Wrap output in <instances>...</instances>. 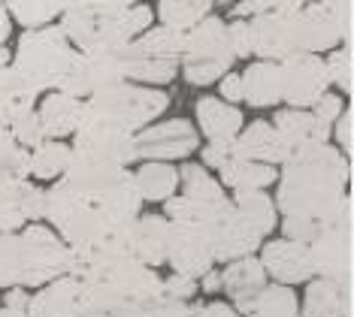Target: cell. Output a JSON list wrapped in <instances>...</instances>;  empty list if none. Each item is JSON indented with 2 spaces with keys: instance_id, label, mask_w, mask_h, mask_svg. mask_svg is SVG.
<instances>
[{
  "instance_id": "46",
  "label": "cell",
  "mask_w": 354,
  "mask_h": 317,
  "mask_svg": "<svg viewBox=\"0 0 354 317\" xmlns=\"http://www.w3.org/2000/svg\"><path fill=\"white\" fill-rule=\"evenodd\" d=\"M203 166H209V169H221L230 164L233 157H236V151H233V142H209L206 148H203Z\"/></svg>"
},
{
  "instance_id": "4",
  "label": "cell",
  "mask_w": 354,
  "mask_h": 317,
  "mask_svg": "<svg viewBox=\"0 0 354 317\" xmlns=\"http://www.w3.org/2000/svg\"><path fill=\"white\" fill-rule=\"evenodd\" d=\"M151 28V10L136 6H67L61 15V30L76 46V52L94 48H124Z\"/></svg>"
},
{
  "instance_id": "17",
  "label": "cell",
  "mask_w": 354,
  "mask_h": 317,
  "mask_svg": "<svg viewBox=\"0 0 354 317\" xmlns=\"http://www.w3.org/2000/svg\"><path fill=\"white\" fill-rule=\"evenodd\" d=\"M30 317H97L88 294V284L73 275H64V278L46 284L37 296H30L28 305Z\"/></svg>"
},
{
  "instance_id": "44",
  "label": "cell",
  "mask_w": 354,
  "mask_h": 317,
  "mask_svg": "<svg viewBox=\"0 0 354 317\" xmlns=\"http://www.w3.org/2000/svg\"><path fill=\"white\" fill-rule=\"evenodd\" d=\"M312 112H315V118L321 121V124H327V127H333L336 121L342 118V112H345V103H342V97L339 94H324L321 100L312 106Z\"/></svg>"
},
{
  "instance_id": "16",
  "label": "cell",
  "mask_w": 354,
  "mask_h": 317,
  "mask_svg": "<svg viewBox=\"0 0 354 317\" xmlns=\"http://www.w3.org/2000/svg\"><path fill=\"white\" fill-rule=\"evenodd\" d=\"M115 239L122 242L124 254L133 257L136 263L155 266L167 263V248H170V221L164 215H140L127 227H118Z\"/></svg>"
},
{
  "instance_id": "1",
  "label": "cell",
  "mask_w": 354,
  "mask_h": 317,
  "mask_svg": "<svg viewBox=\"0 0 354 317\" xmlns=\"http://www.w3.org/2000/svg\"><path fill=\"white\" fill-rule=\"evenodd\" d=\"M348 160L333 145H306L285 160L279 175L276 209L281 221L327 227L345 215Z\"/></svg>"
},
{
  "instance_id": "37",
  "label": "cell",
  "mask_w": 354,
  "mask_h": 317,
  "mask_svg": "<svg viewBox=\"0 0 354 317\" xmlns=\"http://www.w3.org/2000/svg\"><path fill=\"white\" fill-rule=\"evenodd\" d=\"M212 6H215V0H158L160 24L182 30V34H188L200 21H206Z\"/></svg>"
},
{
  "instance_id": "33",
  "label": "cell",
  "mask_w": 354,
  "mask_h": 317,
  "mask_svg": "<svg viewBox=\"0 0 354 317\" xmlns=\"http://www.w3.org/2000/svg\"><path fill=\"white\" fill-rule=\"evenodd\" d=\"M133 175H136L140 197L151 200V202H170L182 184L179 169L170 166V164H142Z\"/></svg>"
},
{
  "instance_id": "18",
  "label": "cell",
  "mask_w": 354,
  "mask_h": 317,
  "mask_svg": "<svg viewBox=\"0 0 354 317\" xmlns=\"http://www.w3.org/2000/svg\"><path fill=\"white\" fill-rule=\"evenodd\" d=\"M167 263L173 266L176 275L185 278H203L206 272H212L215 254L209 245L206 233L200 227L188 224H173L170 221V248H167Z\"/></svg>"
},
{
  "instance_id": "23",
  "label": "cell",
  "mask_w": 354,
  "mask_h": 317,
  "mask_svg": "<svg viewBox=\"0 0 354 317\" xmlns=\"http://www.w3.org/2000/svg\"><path fill=\"white\" fill-rule=\"evenodd\" d=\"M46 218V191L25 182H15L0 191V236L19 233L21 227L37 224Z\"/></svg>"
},
{
  "instance_id": "3",
  "label": "cell",
  "mask_w": 354,
  "mask_h": 317,
  "mask_svg": "<svg viewBox=\"0 0 354 317\" xmlns=\"http://www.w3.org/2000/svg\"><path fill=\"white\" fill-rule=\"evenodd\" d=\"M61 182L67 188H73L76 193L97 202L106 211V218L115 230L140 218L142 197H140V188H136V175L131 169L103 164V160L85 157V154H73Z\"/></svg>"
},
{
  "instance_id": "31",
  "label": "cell",
  "mask_w": 354,
  "mask_h": 317,
  "mask_svg": "<svg viewBox=\"0 0 354 317\" xmlns=\"http://www.w3.org/2000/svg\"><path fill=\"white\" fill-rule=\"evenodd\" d=\"M221 188H230L233 193H252V191H267L272 182H279L276 166L254 164V160L233 157L227 166L218 173Z\"/></svg>"
},
{
  "instance_id": "42",
  "label": "cell",
  "mask_w": 354,
  "mask_h": 317,
  "mask_svg": "<svg viewBox=\"0 0 354 317\" xmlns=\"http://www.w3.org/2000/svg\"><path fill=\"white\" fill-rule=\"evenodd\" d=\"M227 39H230V48H233V58H248V55H254L252 24H248L245 19H233L227 24Z\"/></svg>"
},
{
  "instance_id": "7",
  "label": "cell",
  "mask_w": 354,
  "mask_h": 317,
  "mask_svg": "<svg viewBox=\"0 0 354 317\" xmlns=\"http://www.w3.org/2000/svg\"><path fill=\"white\" fill-rule=\"evenodd\" d=\"M185 39H188V34L164 28V24L149 28L142 37H136L131 46L122 48L127 82H142V85L173 82L185 55Z\"/></svg>"
},
{
  "instance_id": "24",
  "label": "cell",
  "mask_w": 354,
  "mask_h": 317,
  "mask_svg": "<svg viewBox=\"0 0 354 317\" xmlns=\"http://www.w3.org/2000/svg\"><path fill=\"white\" fill-rule=\"evenodd\" d=\"M221 287L239 314H252L257 296L267 290V272L261 257H243L236 263H227V269L221 272Z\"/></svg>"
},
{
  "instance_id": "40",
  "label": "cell",
  "mask_w": 354,
  "mask_h": 317,
  "mask_svg": "<svg viewBox=\"0 0 354 317\" xmlns=\"http://www.w3.org/2000/svg\"><path fill=\"white\" fill-rule=\"evenodd\" d=\"M10 133H12V140L19 142L25 151H34V148H39V145L46 142V130H43V121H39L37 109L15 121V124L10 127Z\"/></svg>"
},
{
  "instance_id": "38",
  "label": "cell",
  "mask_w": 354,
  "mask_h": 317,
  "mask_svg": "<svg viewBox=\"0 0 354 317\" xmlns=\"http://www.w3.org/2000/svg\"><path fill=\"white\" fill-rule=\"evenodd\" d=\"M28 160H30V151L21 148L6 127H0V191L15 182H25L30 175Z\"/></svg>"
},
{
  "instance_id": "11",
  "label": "cell",
  "mask_w": 354,
  "mask_h": 317,
  "mask_svg": "<svg viewBox=\"0 0 354 317\" xmlns=\"http://www.w3.org/2000/svg\"><path fill=\"white\" fill-rule=\"evenodd\" d=\"M288 15H291L297 55H321L339 48L345 37V10H336L324 0H309Z\"/></svg>"
},
{
  "instance_id": "14",
  "label": "cell",
  "mask_w": 354,
  "mask_h": 317,
  "mask_svg": "<svg viewBox=\"0 0 354 317\" xmlns=\"http://www.w3.org/2000/svg\"><path fill=\"white\" fill-rule=\"evenodd\" d=\"M73 154L127 169L136 160V133H127L100 118H85V124L73 136Z\"/></svg>"
},
{
  "instance_id": "52",
  "label": "cell",
  "mask_w": 354,
  "mask_h": 317,
  "mask_svg": "<svg viewBox=\"0 0 354 317\" xmlns=\"http://www.w3.org/2000/svg\"><path fill=\"white\" fill-rule=\"evenodd\" d=\"M10 30H12V15L10 10H6V3L0 0V46L6 43V37H10Z\"/></svg>"
},
{
  "instance_id": "35",
  "label": "cell",
  "mask_w": 354,
  "mask_h": 317,
  "mask_svg": "<svg viewBox=\"0 0 354 317\" xmlns=\"http://www.w3.org/2000/svg\"><path fill=\"white\" fill-rule=\"evenodd\" d=\"M233 209L252 230L261 236H270L276 230V202H272L263 191H252V193H233Z\"/></svg>"
},
{
  "instance_id": "55",
  "label": "cell",
  "mask_w": 354,
  "mask_h": 317,
  "mask_svg": "<svg viewBox=\"0 0 354 317\" xmlns=\"http://www.w3.org/2000/svg\"><path fill=\"white\" fill-rule=\"evenodd\" d=\"M10 67V52H6V46H0V70Z\"/></svg>"
},
{
  "instance_id": "25",
  "label": "cell",
  "mask_w": 354,
  "mask_h": 317,
  "mask_svg": "<svg viewBox=\"0 0 354 317\" xmlns=\"http://www.w3.org/2000/svg\"><path fill=\"white\" fill-rule=\"evenodd\" d=\"M233 151H236V157L254 160V164H267V166L285 164V160L294 154L291 145L281 140V133L270 124V121H252V124L236 136Z\"/></svg>"
},
{
  "instance_id": "10",
  "label": "cell",
  "mask_w": 354,
  "mask_h": 317,
  "mask_svg": "<svg viewBox=\"0 0 354 317\" xmlns=\"http://www.w3.org/2000/svg\"><path fill=\"white\" fill-rule=\"evenodd\" d=\"M182 175V193L167 202V221L173 224H188L206 230L212 221H218L224 211L233 209V200L224 193L221 182H215L200 164H185L179 169Z\"/></svg>"
},
{
  "instance_id": "12",
  "label": "cell",
  "mask_w": 354,
  "mask_h": 317,
  "mask_svg": "<svg viewBox=\"0 0 354 317\" xmlns=\"http://www.w3.org/2000/svg\"><path fill=\"white\" fill-rule=\"evenodd\" d=\"M122 82H127L122 48H94V52L76 55L61 91L70 97H79V100H91L94 94Z\"/></svg>"
},
{
  "instance_id": "8",
  "label": "cell",
  "mask_w": 354,
  "mask_h": 317,
  "mask_svg": "<svg viewBox=\"0 0 354 317\" xmlns=\"http://www.w3.org/2000/svg\"><path fill=\"white\" fill-rule=\"evenodd\" d=\"M170 106V94L160 88H142V85H112L106 91L94 94L91 100H85V118H100L109 124L136 133V130L151 127L160 112Z\"/></svg>"
},
{
  "instance_id": "45",
  "label": "cell",
  "mask_w": 354,
  "mask_h": 317,
  "mask_svg": "<svg viewBox=\"0 0 354 317\" xmlns=\"http://www.w3.org/2000/svg\"><path fill=\"white\" fill-rule=\"evenodd\" d=\"M197 294V281L194 278H185V275H170L164 278V296L167 299H176V302H191Z\"/></svg>"
},
{
  "instance_id": "20",
  "label": "cell",
  "mask_w": 354,
  "mask_h": 317,
  "mask_svg": "<svg viewBox=\"0 0 354 317\" xmlns=\"http://www.w3.org/2000/svg\"><path fill=\"white\" fill-rule=\"evenodd\" d=\"M203 233H206L209 245H212L215 260H221V263H236V260H243V257H252L263 242L261 236L236 215V209L224 211L218 221H212Z\"/></svg>"
},
{
  "instance_id": "13",
  "label": "cell",
  "mask_w": 354,
  "mask_h": 317,
  "mask_svg": "<svg viewBox=\"0 0 354 317\" xmlns=\"http://www.w3.org/2000/svg\"><path fill=\"white\" fill-rule=\"evenodd\" d=\"M281 67V103L291 109H312L330 88L327 61L321 55H291Z\"/></svg>"
},
{
  "instance_id": "43",
  "label": "cell",
  "mask_w": 354,
  "mask_h": 317,
  "mask_svg": "<svg viewBox=\"0 0 354 317\" xmlns=\"http://www.w3.org/2000/svg\"><path fill=\"white\" fill-rule=\"evenodd\" d=\"M327 73H330V85H336V88H342V91H348V52L345 48H333V52L327 55Z\"/></svg>"
},
{
  "instance_id": "50",
  "label": "cell",
  "mask_w": 354,
  "mask_h": 317,
  "mask_svg": "<svg viewBox=\"0 0 354 317\" xmlns=\"http://www.w3.org/2000/svg\"><path fill=\"white\" fill-rule=\"evenodd\" d=\"M140 0H70V6H136Z\"/></svg>"
},
{
  "instance_id": "26",
  "label": "cell",
  "mask_w": 354,
  "mask_h": 317,
  "mask_svg": "<svg viewBox=\"0 0 354 317\" xmlns=\"http://www.w3.org/2000/svg\"><path fill=\"white\" fill-rule=\"evenodd\" d=\"M39 121H43L46 140H64V136H76L79 127L85 124V100L70 97L64 91L49 94L39 103Z\"/></svg>"
},
{
  "instance_id": "9",
  "label": "cell",
  "mask_w": 354,
  "mask_h": 317,
  "mask_svg": "<svg viewBox=\"0 0 354 317\" xmlns=\"http://www.w3.org/2000/svg\"><path fill=\"white\" fill-rule=\"evenodd\" d=\"M233 48L227 39V21L218 15H209L197 28L188 30L185 39V55H182V70L188 85H212L221 82L233 67Z\"/></svg>"
},
{
  "instance_id": "30",
  "label": "cell",
  "mask_w": 354,
  "mask_h": 317,
  "mask_svg": "<svg viewBox=\"0 0 354 317\" xmlns=\"http://www.w3.org/2000/svg\"><path fill=\"white\" fill-rule=\"evenodd\" d=\"M245 103L254 109H270L281 103V67L272 61H254L243 73Z\"/></svg>"
},
{
  "instance_id": "32",
  "label": "cell",
  "mask_w": 354,
  "mask_h": 317,
  "mask_svg": "<svg viewBox=\"0 0 354 317\" xmlns=\"http://www.w3.org/2000/svg\"><path fill=\"white\" fill-rule=\"evenodd\" d=\"M303 317H345V284L312 278L300 302Z\"/></svg>"
},
{
  "instance_id": "15",
  "label": "cell",
  "mask_w": 354,
  "mask_h": 317,
  "mask_svg": "<svg viewBox=\"0 0 354 317\" xmlns=\"http://www.w3.org/2000/svg\"><path fill=\"white\" fill-rule=\"evenodd\" d=\"M197 145V127H191V121L185 118H170L136 133V157H146V164H170L176 157L194 154Z\"/></svg>"
},
{
  "instance_id": "48",
  "label": "cell",
  "mask_w": 354,
  "mask_h": 317,
  "mask_svg": "<svg viewBox=\"0 0 354 317\" xmlns=\"http://www.w3.org/2000/svg\"><path fill=\"white\" fill-rule=\"evenodd\" d=\"M333 136H336V142L342 145V151L351 154V148H354V115L351 112H342V118L333 124Z\"/></svg>"
},
{
  "instance_id": "2",
  "label": "cell",
  "mask_w": 354,
  "mask_h": 317,
  "mask_svg": "<svg viewBox=\"0 0 354 317\" xmlns=\"http://www.w3.org/2000/svg\"><path fill=\"white\" fill-rule=\"evenodd\" d=\"M70 275V248L58 233L30 224L0 236V287H39Z\"/></svg>"
},
{
  "instance_id": "47",
  "label": "cell",
  "mask_w": 354,
  "mask_h": 317,
  "mask_svg": "<svg viewBox=\"0 0 354 317\" xmlns=\"http://www.w3.org/2000/svg\"><path fill=\"white\" fill-rule=\"evenodd\" d=\"M218 91H221V100H224V103H239V100H245L243 76H239V73H227V76L221 79Z\"/></svg>"
},
{
  "instance_id": "22",
  "label": "cell",
  "mask_w": 354,
  "mask_h": 317,
  "mask_svg": "<svg viewBox=\"0 0 354 317\" xmlns=\"http://www.w3.org/2000/svg\"><path fill=\"white\" fill-rule=\"evenodd\" d=\"M252 24V48L261 61H272L281 64L285 58L297 55V43H294V28H291V15L272 10V12H261L254 19H248Z\"/></svg>"
},
{
  "instance_id": "34",
  "label": "cell",
  "mask_w": 354,
  "mask_h": 317,
  "mask_svg": "<svg viewBox=\"0 0 354 317\" xmlns=\"http://www.w3.org/2000/svg\"><path fill=\"white\" fill-rule=\"evenodd\" d=\"M70 160H73V148H70L67 142L46 140L39 148L30 151V160H28L30 178H39V182H55V178H64Z\"/></svg>"
},
{
  "instance_id": "6",
  "label": "cell",
  "mask_w": 354,
  "mask_h": 317,
  "mask_svg": "<svg viewBox=\"0 0 354 317\" xmlns=\"http://www.w3.org/2000/svg\"><path fill=\"white\" fill-rule=\"evenodd\" d=\"M76 55H79L76 46L67 39L61 24H49V28L28 30V34L19 39L12 67L19 70L37 91H49V88H58L61 91Z\"/></svg>"
},
{
  "instance_id": "5",
  "label": "cell",
  "mask_w": 354,
  "mask_h": 317,
  "mask_svg": "<svg viewBox=\"0 0 354 317\" xmlns=\"http://www.w3.org/2000/svg\"><path fill=\"white\" fill-rule=\"evenodd\" d=\"M46 218H49L52 230H58L61 242L67 248L97 245V242H106L115 233V227H112L106 211L97 202L76 193L64 182L52 184L46 191Z\"/></svg>"
},
{
  "instance_id": "54",
  "label": "cell",
  "mask_w": 354,
  "mask_h": 317,
  "mask_svg": "<svg viewBox=\"0 0 354 317\" xmlns=\"http://www.w3.org/2000/svg\"><path fill=\"white\" fill-rule=\"evenodd\" d=\"M0 317H30L28 308H12V305H3L0 308Z\"/></svg>"
},
{
  "instance_id": "27",
  "label": "cell",
  "mask_w": 354,
  "mask_h": 317,
  "mask_svg": "<svg viewBox=\"0 0 354 317\" xmlns=\"http://www.w3.org/2000/svg\"><path fill=\"white\" fill-rule=\"evenodd\" d=\"M272 127L291 145V151L306 148V145H327L330 133H333V127L321 124L312 109H279L272 118Z\"/></svg>"
},
{
  "instance_id": "39",
  "label": "cell",
  "mask_w": 354,
  "mask_h": 317,
  "mask_svg": "<svg viewBox=\"0 0 354 317\" xmlns=\"http://www.w3.org/2000/svg\"><path fill=\"white\" fill-rule=\"evenodd\" d=\"M248 317H303L300 302H297L291 287H281V284H267Z\"/></svg>"
},
{
  "instance_id": "53",
  "label": "cell",
  "mask_w": 354,
  "mask_h": 317,
  "mask_svg": "<svg viewBox=\"0 0 354 317\" xmlns=\"http://www.w3.org/2000/svg\"><path fill=\"white\" fill-rule=\"evenodd\" d=\"M200 287H203L206 290V294H218V290H221V272H206L203 275V284H200Z\"/></svg>"
},
{
  "instance_id": "36",
  "label": "cell",
  "mask_w": 354,
  "mask_h": 317,
  "mask_svg": "<svg viewBox=\"0 0 354 317\" xmlns=\"http://www.w3.org/2000/svg\"><path fill=\"white\" fill-rule=\"evenodd\" d=\"M3 3L21 28L39 30V28H49L55 19H61L67 12L70 0H3Z\"/></svg>"
},
{
  "instance_id": "49",
  "label": "cell",
  "mask_w": 354,
  "mask_h": 317,
  "mask_svg": "<svg viewBox=\"0 0 354 317\" xmlns=\"http://www.w3.org/2000/svg\"><path fill=\"white\" fill-rule=\"evenodd\" d=\"M194 317H239V311L224 302H209V305H194Z\"/></svg>"
},
{
  "instance_id": "28",
  "label": "cell",
  "mask_w": 354,
  "mask_h": 317,
  "mask_svg": "<svg viewBox=\"0 0 354 317\" xmlns=\"http://www.w3.org/2000/svg\"><path fill=\"white\" fill-rule=\"evenodd\" d=\"M37 97H39V91L12 64L0 70V127L10 130L21 115L34 112Z\"/></svg>"
},
{
  "instance_id": "29",
  "label": "cell",
  "mask_w": 354,
  "mask_h": 317,
  "mask_svg": "<svg viewBox=\"0 0 354 317\" xmlns=\"http://www.w3.org/2000/svg\"><path fill=\"white\" fill-rule=\"evenodd\" d=\"M197 127L209 142H236L243 133V112L224 100L203 97L197 100Z\"/></svg>"
},
{
  "instance_id": "41",
  "label": "cell",
  "mask_w": 354,
  "mask_h": 317,
  "mask_svg": "<svg viewBox=\"0 0 354 317\" xmlns=\"http://www.w3.org/2000/svg\"><path fill=\"white\" fill-rule=\"evenodd\" d=\"M122 317H194V305L188 302H176V299H158L146 308H136L131 314H122Z\"/></svg>"
},
{
  "instance_id": "19",
  "label": "cell",
  "mask_w": 354,
  "mask_h": 317,
  "mask_svg": "<svg viewBox=\"0 0 354 317\" xmlns=\"http://www.w3.org/2000/svg\"><path fill=\"white\" fill-rule=\"evenodd\" d=\"M263 272L270 275L281 287H294V284H309L315 278V263H312L309 245L291 239H272L261 251Z\"/></svg>"
},
{
  "instance_id": "21",
  "label": "cell",
  "mask_w": 354,
  "mask_h": 317,
  "mask_svg": "<svg viewBox=\"0 0 354 317\" xmlns=\"http://www.w3.org/2000/svg\"><path fill=\"white\" fill-rule=\"evenodd\" d=\"M315 275L336 284H345L348 278V218H336L330 221L321 236L309 245Z\"/></svg>"
},
{
  "instance_id": "51",
  "label": "cell",
  "mask_w": 354,
  "mask_h": 317,
  "mask_svg": "<svg viewBox=\"0 0 354 317\" xmlns=\"http://www.w3.org/2000/svg\"><path fill=\"white\" fill-rule=\"evenodd\" d=\"M3 302H6V305H12V308H28V305H30V296H28L21 287H12L10 294H6Z\"/></svg>"
}]
</instances>
